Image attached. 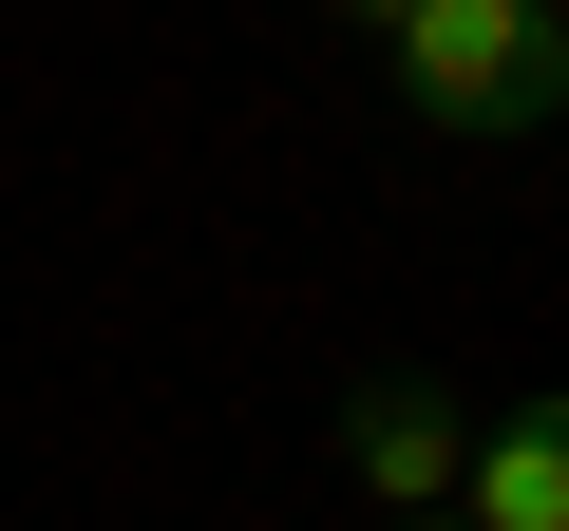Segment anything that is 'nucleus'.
I'll return each instance as SVG.
<instances>
[{
    "instance_id": "f257e3e1",
    "label": "nucleus",
    "mask_w": 569,
    "mask_h": 531,
    "mask_svg": "<svg viewBox=\"0 0 569 531\" xmlns=\"http://www.w3.org/2000/svg\"><path fill=\"white\" fill-rule=\"evenodd\" d=\"M380 58H399V114L418 133H475V152L569 114V20H531V0H399Z\"/></svg>"
},
{
    "instance_id": "423d86ee",
    "label": "nucleus",
    "mask_w": 569,
    "mask_h": 531,
    "mask_svg": "<svg viewBox=\"0 0 569 531\" xmlns=\"http://www.w3.org/2000/svg\"><path fill=\"white\" fill-rule=\"evenodd\" d=\"M531 20H569V0H531Z\"/></svg>"
},
{
    "instance_id": "20e7f679",
    "label": "nucleus",
    "mask_w": 569,
    "mask_h": 531,
    "mask_svg": "<svg viewBox=\"0 0 569 531\" xmlns=\"http://www.w3.org/2000/svg\"><path fill=\"white\" fill-rule=\"evenodd\" d=\"M342 20H361V39H380V20H399V0H342Z\"/></svg>"
},
{
    "instance_id": "f03ea898",
    "label": "nucleus",
    "mask_w": 569,
    "mask_h": 531,
    "mask_svg": "<svg viewBox=\"0 0 569 531\" xmlns=\"http://www.w3.org/2000/svg\"><path fill=\"white\" fill-rule=\"evenodd\" d=\"M456 455H475V399H456V380H418V361L342 380V474H361V512H456Z\"/></svg>"
},
{
    "instance_id": "7ed1b4c3",
    "label": "nucleus",
    "mask_w": 569,
    "mask_h": 531,
    "mask_svg": "<svg viewBox=\"0 0 569 531\" xmlns=\"http://www.w3.org/2000/svg\"><path fill=\"white\" fill-rule=\"evenodd\" d=\"M456 531H569V399H493V418H475Z\"/></svg>"
},
{
    "instance_id": "39448f33",
    "label": "nucleus",
    "mask_w": 569,
    "mask_h": 531,
    "mask_svg": "<svg viewBox=\"0 0 569 531\" xmlns=\"http://www.w3.org/2000/svg\"><path fill=\"white\" fill-rule=\"evenodd\" d=\"M380 531H456V512H380Z\"/></svg>"
}]
</instances>
